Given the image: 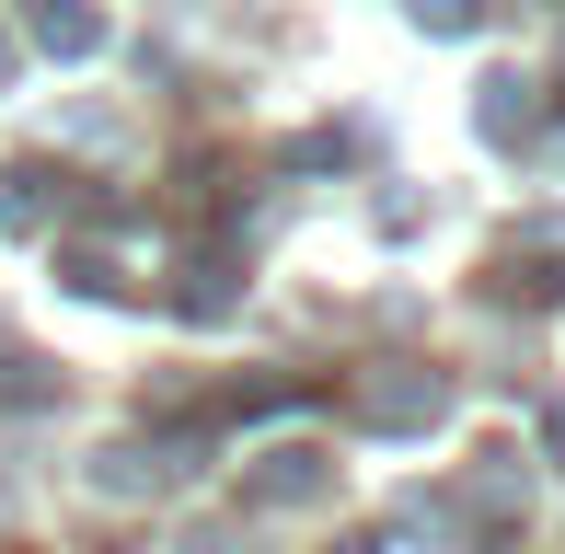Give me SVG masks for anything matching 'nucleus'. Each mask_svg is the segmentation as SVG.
I'll return each instance as SVG.
<instances>
[{"mask_svg": "<svg viewBox=\"0 0 565 554\" xmlns=\"http://www.w3.org/2000/svg\"><path fill=\"white\" fill-rule=\"evenodd\" d=\"M473 12H484V0H416V23H427V35H461Z\"/></svg>", "mask_w": 565, "mask_h": 554, "instance_id": "obj_1", "label": "nucleus"}]
</instances>
